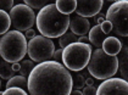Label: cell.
<instances>
[{"label": "cell", "mask_w": 128, "mask_h": 95, "mask_svg": "<svg viewBox=\"0 0 128 95\" xmlns=\"http://www.w3.org/2000/svg\"><path fill=\"white\" fill-rule=\"evenodd\" d=\"M27 80L30 95H70L72 92L70 71L54 60L36 65Z\"/></svg>", "instance_id": "cell-1"}, {"label": "cell", "mask_w": 128, "mask_h": 95, "mask_svg": "<svg viewBox=\"0 0 128 95\" xmlns=\"http://www.w3.org/2000/svg\"><path fill=\"white\" fill-rule=\"evenodd\" d=\"M68 15L60 14L55 4H48L43 9H40L36 16V23L40 34L45 38H60L62 34L67 32L70 27Z\"/></svg>", "instance_id": "cell-2"}, {"label": "cell", "mask_w": 128, "mask_h": 95, "mask_svg": "<svg viewBox=\"0 0 128 95\" xmlns=\"http://www.w3.org/2000/svg\"><path fill=\"white\" fill-rule=\"evenodd\" d=\"M27 54V39L18 30H9L0 39V56L2 60L16 64Z\"/></svg>", "instance_id": "cell-3"}, {"label": "cell", "mask_w": 128, "mask_h": 95, "mask_svg": "<svg viewBox=\"0 0 128 95\" xmlns=\"http://www.w3.org/2000/svg\"><path fill=\"white\" fill-rule=\"evenodd\" d=\"M88 72L96 79L105 80L112 78L118 71L117 56L108 55L101 48L95 49L89 58Z\"/></svg>", "instance_id": "cell-4"}, {"label": "cell", "mask_w": 128, "mask_h": 95, "mask_svg": "<svg viewBox=\"0 0 128 95\" xmlns=\"http://www.w3.org/2000/svg\"><path fill=\"white\" fill-rule=\"evenodd\" d=\"M93 49L89 44L83 43H72L68 46L62 49V62L67 70L78 72L87 67L89 58L92 56Z\"/></svg>", "instance_id": "cell-5"}, {"label": "cell", "mask_w": 128, "mask_h": 95, "mask_svg": "<svg viewBox=\"0 0 128 95\" xmlns=\"http://www.w3.org/2000/svg\"><path fill=\"white\" fill-rule=\"evenodd\" d=\"M106 21H108L112 26V30L115 34L120 37H127L128 36V1L127 0H118L111 4L105 15Z\"/></svg>", "instance_id": "cell-6"}, {"label": "cell", "mask_w": 128, "mask_h": 95, "mask_svg": "<svg viewBox=\"0 0 128 95\" xmlns=\"http://www.w3.org/2000/svg\"><path fill=\"white\" fill-rule=\"evenodd\" d=\"M55 52L54 42L43 36H36L27 43V54L33 62L50 61Z\"/></svg>", "instance_id": "cell-7"}, {"label": "cell", "mask_w": 128, "mask_h": 95, "mask_svg": "<svg viewBox=\"0 0 128 95\" xmlns=\"http://www.w3.org/2000/svg\"><path fill=\"white\" fill-rule=\"evenodd\" d=\"M10 21L12 27L15 30L18 32H26L28 29H32L33 24L36 23V14L34 11L28 8L24 4H17L11 9L10 14Z\"/></svg>", "instance_id": "cell-8"}, {"label": "cell", "mask_w": 128, "mask_h": 95, "mask_svg": "<svg viewBox=\"0 0 128 95\" xmlns=\"http://www.w3.org/2000/svg\"><path fill=\"white\" fill-rule=\"evenodd\" d=\"M95 95H128V82L116 77L105 79L96 89Z\"/></svg>", "instance_id": "cell-9"}, {"label": "cell", "mask_w": 128, "mask_h": 95, "mask_svg": "<svg viewBox=\"0 0 128 95\" xmlns=\"http://www.w3.org/2000/svg\"><path fill=\"white\" fill-rule=\"evenodd\" d=\"M104 5L102 0H78L76 5V14L79 17L87 18L96 16Z\"/></svg>", "instance_id": "cell-10"}, {"label": "cell", "mask_w": 128, "mask_h": 95, "mask_svg": "<svg viewBox=\"0 0 128 95\" xmlns=\"http://www.w3.org/2000/svg\"><path fill=\"white\" fill-rule=\"evenodd\" d=\"M89 28H90V23L88 18L74 16L70 21L71 33H73L74 36H86L89 32Z\"/></svg>", "instance_id": "cell-11"}, {"label": "cell", "mask_w": 128, "mask_h": 95, "mask_svg": "<svg viewBox=\"0 0 128 95\" xmlns=\"http://www.w3.org/2000/svg\"><path fill=\"white\" fill-rule=\"evenodd\" d=\"M122 45H123V44L121 43V40H118V38H116V37H106V38L104 39V42H102L101 49H102L108 55L116 56L118 52H120Z\"/></svg>", "instance_id": "cell-12"}, {"label": "cell", "mask_w": 128, "mask_h": 95, "mask_svg": "<svg viewBox=\"0 0 128 95\" xmlns=\"http://www.w3.org/2000/svg\"><path fill=\"white\" fill-rule=\"evenodd\" d=\"M117 61H118V68L121 72L122 79L127 80L128 78V48L126 45H122L120 52L117 54Z\"/></svg>", "instance_id": "cell-13"}, {"label": "cell", "mask_w": 128, "mask_h": 95, "mask_svg": "<svg viewBox=\"0 0 128 95\" xmlns=\"http://www.w3.org/2000/svg\"><path fill=\"white\" fill-rule=\"evenodd\" d=\"M106 34H104L102 33V30H101V28H100V26H95V27H92V28L89 29V42L94 45V46H96L99 49V48H101V45H102V42H104V39L106 38L105 37Z\"/></svg>", "instance_id": "cell-14"}, {"label": "cell", "mask_w": 128, "mask_h": 95, "mask_svg": "<svg viewBox=\"0 0 128 95\" xmlns=\"http://www.w3.org/2000/svg\"><path fill=\"white\" fill-rule=\"evenodd\" d=\"M77 5V0H58L55 2V6L60 14L62 15H68L72 14L76 10Z\"/></svg>", "instance_id": "cell-15"}, {"label": "cell", "mask_w": 128, "mask_h": 95, "mask_svg": "<svg viewBox=\"0 0 128 95\" xmlns=\"http://www.w3.org/2000/svg\"><path fill=\"white\" fill-rule=\"evenodd\" d=\"M27 84H28V80H27V78L23 76H14L11 77L10 79L8 80V83H6V89H9V88H14V86H16V88H21V89H27Z\"/></svg>", "instance_id": "cell-16"}, {"label": "cell", "mask_w": 128, "mask_h": 95, "mask_svg": "<svg viewBox=\"0 0 128 95\" xmlns=\"http://www.w3.org/2000/svg\"><path fill=\"white\" fill-rule=\"evenodd\" d=\"M16 74V72L12 70V65L5 60H0V78L1 79H10L11 77Z\"/></svg>", "instance_id": "cell-17"}, {"label": "cell", "mask_w": 128, "mask_h": 95, "mask_svg": "<svg viewBox=\"0 0 128 95\" xmlns=\"http://www.w3.org/2000/svg\"><path fill=\"white\" fill-rule=\"evenodd\" d=\"M10 26H11V21L9 14L0 10V36H4L6 32H9Z\"/></svg>", "instance_id": "cell-18"}, {"label": "cell", "mask_w": 128, "mask_h": 95, "mask_svg": "<svg viewBox=\"0 0 128 95\" xmlns=\"http://www.w3.org/2000/svg\"><path fill=\"white\" fill-rule=\"evenodd\" d=\"M77 42H78V37L74 36V34L71 33V32H66L65 34H62L59 38V44H60V48H61V49L68 46L70 44H72V43H77Z\"/></svg>", "instance_id": "cell-19"}, {"label": "cell", "mask_w": 128, "mask_h": 95, "mask_svg": "<svg viewBox=\"0 0 128 95\" xmlns=\"http://www.w3.org/2000/svg\"><path fill=\"white\" fill-rule=\"evenodd\" d=\"M34 66H36V65H34V62H33L32 60H23V61L20 64L21 76H23V77L30 76V71L33 70V67Z\"/></svg>", "instance_id": "cell-20"}, {"label": "cell", "mask_w": 128, "mask_h": 95, "mask_svg": "<svg viewBox=\"0 0 128 95\" xmlns=\"http://www.w3.org/2000/svg\"><path fill=\"white\" fill-rule=\"evenodd\" d=\"M71 76H72V88L79 90L86 86V78H84L83 74L74 73V74H71Z\"/></svg>", "instance_id": "cell-21"}, {"label": "cell", "mask_w": 128, "mask_h": 95, "mask_svg": "<svg viewBox=\"0 0 128 95\" xmlns=\"http://www.w3.org/2000/svg\"><path fill=\"white\" fill-rule=\"evenodd\" d=\"M49 2L46 0H24V5H27L30 9H43L44 6H46Z\"/></svg>", "instance_id": "cell-22"}, {"label": "cell", "mask_w": 128, "mask_h": 95, "mask_svg": "<svg viewBox=\"0 0 128 95\" xmlns=\"http://www.w3.org/2000/svg\"><path fill=\"white\" fill-rule=\"evenodd\" d=\"M2 95H28V94L26 93V90L14 86V88H9L5 92H2Z\"/></svg>", "instance_id": "cell-23"}, {"label": "cell", "mask_w": 128, "mask_h": 95, "mask_svg": "<svg viewBox=\"0 0 128 95\" xmlns=\"http://www.w3.org/2000/svg\"><path fill=\"white\" fill-rule=\"evenodd\" d=\"M14 8V1L12 0H0V10L1 11H11V9Z\"/></svg>", "instance_id": "cell-24"}, {"label": "cell", "mask_w": 128, "mask_h": 95, "mask_svg": "<svg viewBox=\"0 0 128 95\" xmlns=\"http://www.w3.org/2000/svg\"><path fill=\"white\" fill-rule=\"evenodd\" d=\"M100 28H101V30H102L104 34H108V33L112 30V26H111V23H110L108 21L105 20V21L100 24Z\"/></svg>", "instance_id": "cell-25"}, {"label": "cell", "mask_w": 128, "mask_h": 95, "mask_svg": "<svg viewBox=\"0 0 128 95\" xmlns=\"http://www.w3.org/2000/svg\"><path fill=\"white\" fill-rule=\"evenodd\" d=\"M83 95H95L96 94V88L93 86H87L83 88V92H82Z\"/></svg>", "instance_id": "cell-26"}, {"label": "cell", "mask_w": 128, "mask_h": 95, "mask_svg": "<svg viewBox=\"0 0 128 95\" xmlns=\"http://www.w3.org/2000/svg\"><path fill=\"white\" fill-rule=\"evenodd\" d=\"M61 57H62V49L60 48L58 50H55V52H54V61H56V62H60V60H61Z\"/></svg>", "instance_id": "cell-27"}, {"label": "cell", "mask_w": 128, "mask_h": 95, "mask_svg": "<svg viewBox=\"0 0 128 95\" xmlns=\"http://www.w3.org/2000/svg\"><path fill=\"white\" fill-rule=\"evenodd\" d=\"M105 20H106L105 18V15H104V14H101V12H99L98 15L95 16V22H96V24H98V26H100Z\"/></svg>", "instance_id": "cell-28"}, {"label": "cell", "mask_w": 128, "mask_h": 95, "mask_svg": "<svg viewBox=\"0 0 128 95\" xmlns=\"http://www.w3.org/2000/svg\"><path fill=\"white\" fill-rule=\"evenodd\" d=\"M36 37V30L34 29H28V30H26L24 32V38L26 39H32V38H34Z\"/></svg>", "instance_id": "cell-29"}, {"label": "cell", "mask_w": 128, "mask_h": 95, "mask_svg": "<svg viewBox=\"0 0 128 95\" xmlns=\"http://www.w3.org/2000/svg\"><path fill=\"white\" fill-rule=\"evenodd\" d=\"M78 43H83V44H89L88 37H84V36H82V37H78Z\"/></svg>", "instance_id": "cell-30"}, {"label": "cell", "mask_w": 128, "mask_h": 95, "mask_svg": "<svg viewBox=\"0 0 128 95\" xmlns=\"http://www.w3.org/2000/svg\"><path fill=\"white\" fill-rule=\"evenodd\" d=\"M93 83H94V79L93 78H86V86H93Z\"/></svg>", "instance_id": "cell-31"}, {"label": "cell", "mask_w": 128, "mask_h": 95, "mask_svg": "<svg viewBox=\"0 0 128 95\" xmlns=\"http://www.w3.org/2000/svg\"><path fill=\"white\" fill-rule=\"evenodd\" d=\"M12 70H14L15 72L20 71V64H18V62H16V64H12Z\"/></svg>", "instance_id": "cell-32"}, {"label": "cell", "mask_w": 128, "mask_h": 95, "mask_svg": "<svg viewBox=\"0 0 128 95\" xmlns=\"http://www.w3.org/2000/svg\"><path fill=\"white\" fill-rule=\"evenodd\" d=\"M70 95H83V94H82V92H80V90L74 89V90H72V92L70 93Z\"/></svg>", "instance_id": "cell-33"}, {"label": "cell", "mask_w": 128, "mask_h": 95, "mask_svg": "<svg viewBox=\"0 0 128 95\" xmlns=\"http://www.w3.org/2000/svg\"><path fill=\"white\" fill-rule=\"evenodd\" d=\"M0 90H1V78H0Z\"/></svg>", "instance_id": "cell-34"}, {"label": "cell", "mask_w": 128, "mask_h": 95, "mask_svg": "<svg viewBox=\"0 0 128 95\" xmlns=\"http://www.w3.org/2000/svg\"><path fill=\"white\" fill-rule=\"evenodd\" d=\"M0 95H2V92H1V90H0Z\"/></svg>", "instance_id": "cell-35"}]
</instances>
